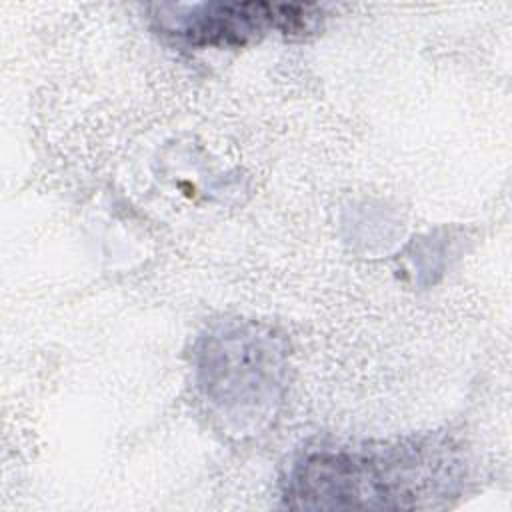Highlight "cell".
Wrapping results in <instances>:
<instances>
[{
	"label": "cell",
	"instance_id": "6da1fadb",
	"mask_svg": "<svg viewBox=\"0 0 512 512\" xmlns=\"http://www.w3.org/2000/svg\"><path fill=\"white\" fill-rule=\"evenodd\" d=\"M302 4H196L162 6L156 16L162 34L192 46H234L266 32L306 30L316 14Z\"/></svg>",
	"mask_w": 512,
	"mask_h": 512
}]
</instances>
